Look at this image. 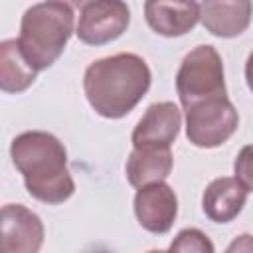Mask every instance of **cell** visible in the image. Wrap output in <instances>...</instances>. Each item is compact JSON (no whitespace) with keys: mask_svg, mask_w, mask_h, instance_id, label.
Here are the masks:
<instances>
[{"mask_svg":"<svg viewBox=\"0 0 253 253\" xmlns=\"http://www.w3.org/2000/svg\"><path fill=\"white\" fill-rule=\"evenodd\" d=\"M152 73L136 53H117L93 61L83 77V89L93 111L105 119L128 115L150 89Z\"/></svg>","mask_w":253,"mask_h":253,"instance_id":"1","label":"cell"},{"mask_svg":"<svg viewBox=\"0 0 253 253\" xmlns=\"http://www.w3.org/2000/svg\"><path fill=\"white\" fill-rule=\"evenodd\" d=\"M10 156L24 176L26 190L43 204H63L75 192L67 170V152L57 136L43 130L18 134L10 144Z\"/></svg>","mask_w":253,"mask_h":253,"instance_id":"2","label":"cell"},{"mask_svg":"<svg viewBox=\"0 0 253 253\" xmlns=\"http://www.w3.org/2000/svg\"><path fill=\"white\" fill-rule=\"evenodd\" d=\"M73 34V8L67 2H40L30 6L20 24V49L36 69H47L63 53Z\"/></svg>","mask_w":253,"mask_h":253,"instance_id":"3","label":"cell"},{"mask_svg":"<svg viewBox=\"0 0 253 253\" xmlns=\"http://www.w3.org/2000/svg\"><path fill=\"white\" fill-rule=\"evenodd\" d=\"M176 91L184 111L208 99L227 97L223 61L213 45H198L182 59L176 75Z\"/></svg>","mask_w":253,"mask_h":253,"instance_id":"4","label":"cell"},{"mask_svg":"<svg viewBox=\"0 0 253 253\" xmlns=\"http://www.w3.org/2000/svg\"><path fill=\"white\" fill-rule=\"evenodd\" d=\"M239 115L227 97L202 101L186 111V136L194 146L215 148L237 130Z\"/></svg>","mask_w":253,"mask_h":253,"instance_id":"5","label":"cell"},{"mask_svg":"<svg viewBox=\"0 0 253 253\" xmlns=\"http://www.w3.org/2000/svg\"><path fill=\"white\" fill-rule=\"evenodd\" d=\"M130 22V10L119 0H95L79 6L77 38L87 45H103L121 38Z\"/></svg>","mask_w":253,"mask_h":253,"instance_id":"6","label":"cell"},{"mask_svg":"<svg viewBox=\"0 0 253 253\" xmlns=\"http://www.w3.org/2000/svg\"><path fill=\"white\" fill-rule=\"evenodd\" d=\"M42 243V219L22 204H6L0 213V253H38Z\"/></svg>","mask_w":253,"mask_h":253,"instance_id":"7","label":"cell"},{"mask_svg":"<svg viewBox=\"0 0 253 253\" xmlns=\"http://www.w3.org/2000/svg\"><path fill=\"white\" fill-rule=\"evenodd\" d=\"M182 126L180 109L170 103H154L146 109L132 130L134 148H170Z\"/></svg>","mask_w":253,"mask_h":253,"instance_id":"8","label":"cell"},{"mask_svg":"<svg viewBox=\"0 0 253 253\" xmlns=\"http://www.w3.org/2000/svg\"><path fill=\"white\" fill-rule=\"evenodd\" d=\"M134 215L150 233L170 231L178 215V198L174 190L164 182L140 188L134 196Z\"/></svg>","mask_w":253,"mask_h":253,"instance_id":"9","label":"cell"},{"mask_svg":"<svg viewBox=\"0 0 253 253\" xmlns=\"http://www.w3.org/2000/svg\"><path fill=\"white\" fill-rule=\"evenodd\" d=\"M251 14L253 4L247 0L200 4V20L204 28L217 38H235L243 34L251 22Z\"/></svg>","mask_w":253,"mask_h":253,"instance_id":"10","label":"cell"},{"mask_svg":"<svg viewBox=\"0 0 253 253\" xmlns=\"http://www.w3.org/2000/svg\"><path fill=\"white\" fill-rule=\"evenodd\" d=\"M144 16L148 26L166 38H178L190 32L200 20L196 2H146Z\"/></svg>","mask_w":253,"mask_h":253,"instance_id":"11","label":"cell"},{"mask_svg":"<svg viewBox=\"0 0 253 253\" xmlns=\"http://www.w3.org/2000/svg\"><path fill=\"white\" fill-rule=\"evenodd\" d=\"M247 200V190L229 176L215 178L202 196L204 213L215 223H227L239 215Z\"/></svg>","mask_w":253,"mask_h":253,"instance_id":"12","label":"cell"},{"mask_svg":"<svg viewBox=\"0 0 253 253\" xmlns=\"http://www.w3.org/2000/svg\"><path fill=\"white\" fill-rule=\"evenodd\" d=\"M172 172L170 148H134L126 160V178L130 186L144 188L160 184Z\"/></svg>","mask_w":253,"mask_h":253,"instance_id":"13","label":"cell"},{"mask_svg":"<svg viewBox=\"0 0 253 253\" xmlns=\"http://www.w3.org/2000/svg\"><path fill=\"white\" fill-rule=\"evenodd\" d=\"M38 71L26 61L18 40L0 43V87L6 93H22L36 81Z\"/></svg>","mask_w":253,"mask_h":253,"instance_id":"14","label":"cell"},{"mask_svg":"<svg viewBox=\"0 0 253 253\" xmlns=\"http://www.w3.org/2000/svg\"><path fill=\"white\" fill-rule=\"evenodd\" d=\"M168 253H215L211 239L200 229H182L170 243Z\"/></svg>","mask_w":253,"mask_h":253,"instance_id":"15","label":"cell"},{"mask_svg":"<svg viewBox=\"0 0 253 253\" xmlns=\"http://www.w3.org/2000/svg\"><path fill=\"white\" fill-rule=\"evenodd\" d=\"M233 170H235V180L247 192H253V144H247L239 150Z\"/></svg>","mask_w":253,"mask_h":253,"instance_id":"16","label":"cell"},{"mask_svg":"<svg viewBox=\"0 0 253 253\" xmlns=\"http://www.w3.org/2000/svg\"><path fill=\"white\" fill-rule=\"evenodd\" d=\"M225 253H253V235H237L225 249Z\"/></svg>","mask_w":253,"mask_h":253,"instance_id":"17","label":"cell"},{"mask_svg":"<svg viewBox=\"0 0 253 253\" xmlns=\"http://www.w3.org/2000/svg\"><path fill=\"white\" fill-rule=\"evenodd\" d=\"M245 79H247V87L253 91V51L245 61Z\"/></svg>","mask_w":253,"mask_h":253,"instance_id":"18","label":"cell"},{"mask_svg":"<svg viewBox=\"0 0 253 253\" xmlns=\"http://www.w3.org/2000/svg\"><path fill=\"white\" fill-rule=\"evenodd\" d=\"M85 253H111L107 249H91V251H85Z\"/></svg>","mask_w":253,"mask_h":253,"instance_id":"19","label":"cell"},{"mask_svg":"<svg viewBox=\"0 0 253 253\" xmlns=\"http://www.w3.org/2000/svg\"><path fill=\"white\" fill-rule=\"evenodd\" d=\"M148 253H168V251H160V249H152V251H148Z\"/></svg>","mask_w":253,"mask_h":253,"instance_id":"20","label":"cell"}]
</instances>
